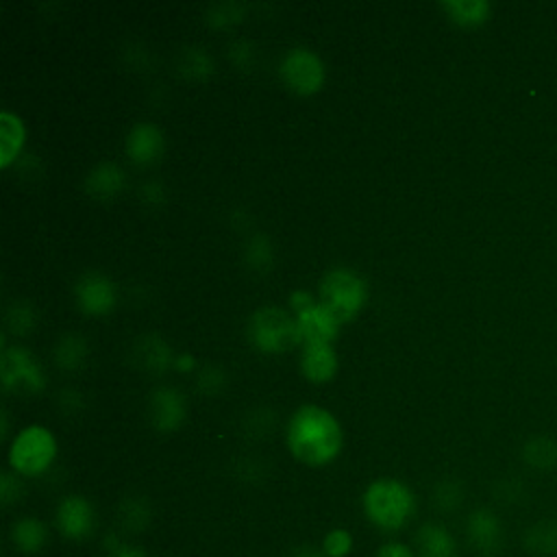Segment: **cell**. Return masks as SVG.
Listing matches in <instances>:
<instances>
[{"label":"cell","instance_id":"1","mask_svg":"<svg viewBox=\"0 0 557 557\" xmlns=\"http://www.w3.org/2000/svg\"><path fill=\"white\" fill-rule=\"evenodd\" d=\"M289 455L309 468L333 463L344 448V429L335 413L320 405H300L285 424Z\"/></svg>","mask_w":557,"mask_h":557},{"label":"cell","instance_id":"2","mask_svg":"<svg viewBox=\"0 0 557 557\" xmlns=\"http://www.w3.org/2000/svg\"><path fill=\"white\" fill-rule=\"evenodd\" d=\"M363 516L383 533L405 529L418 513V498L413 490L394 476H381L366 485L361 494Z\"/></svg>","mask_w":557,"mask_h":557},{"label":"cell","instance_id":"3","mask_svg":"<svg viewBox=\"0 0 557 557\" xmlns=\"http://www.w3.org/2000/svg\"><path fill=\"white\" fill-rule=\"evenodd\" d=\"M246 337L250 346L263 355H283L302 346L296 315L276 305L257 307L246 320Z\"/></svg>","mask_w":557,"mask_h":557},{"label":"cell","instance_id":"4","mask_svg":"<svg viewBox=\"0 0 557 557\" xmlns=\"http://www.w3.org/2000/svg\"><path fill=\"white\" fill-rule=\"evenodd\" d=\"M59 453V444L54 433L44 424H28L20 429L7 453L9 470L20 474L22 479H35L46 474Z\"/></svg>","mask_w":557,"mask_h":557},{"label":"cell","instance_id":"5","mask_svg":"<svg viewBox=\"0 0 557 557\" xmlns=\"http://www.w3.org/2000/svg\"><path fill=\"white\" fill-rule=\"evenodd\" d=\"M318 300L346 324L363 311L368 302V281L352 268L335 265L322 274Z\"/></svg>","mask_w":557,"mask_h":557},{"label":"cell","instance_id":"6","mask_svg":"<svg viewBox=\"0 0 557 557\" xmlns=\"http://www.w3.org/2000/svg\"><path fill=\"white\" fill-rule=\"evenodd\" d=\"M0 383L9 394L30 396L46 387V372L39 359L20 344L4 346L0 352Z\"/></svg>","mask_w":557,"mask_h":557},{"label":"cell","instance_id":"7","mask_svg":"<svg viewBox=\"0 0 557 557\" xmlns=\"http://www.w3.org/2000/svg\"><path fill=\"white\" fill-rule=\"evenodd\" d=\"M278 78L289 91L298 96H313L326 81V65L315 50L294 46L285 50L278 61Z\"/></svg>","mask_w":557,"mask_h":557},{"label":"cell","instance_id":"8","mask_svg":"<svg viewBox=\"0 0 557 557\" xmlns=\"http://www.w3.org/2000/svg\"><path fill=\"white\" fill-rule=\"evenodd\" d=\"M74 302L89 318L109 315L117 305V285L109 274L87 270L74 281Z\"/></svg>","mask_w":557,"mask_h":557},{"label":"cell","instance_id":"9","mask_svg":"<svg viewBox=\"0 0 557 557\" xmlns=\"http://www.w3.org/2000/svg\"><path fill=\"white\" fill-rule=\"evenodd\" d=\"M54 527L70 542L87 540L96 529V509L83 494H67L57 503Z\"/></svg>","mask_w":557,"mask_h":557},{"label":"cell","instance_id":"10","mask_svg":"<svg viewBox=\"0 0 557 557\" xmlns=\"http://www.w3.org/2000/svg\"><path fill=\"white\" fill-rule=\"evenodd\" d=\"M148 422L159 433H174L187 418V398L178 387L157 385L148 396Z\"/></svg>","mask_w":557,"mask_h":557},{"label":"cell","instance_id":"11","mask_svg":"<svg viewBox=\"0 0 557 557\" xmlns=\"http://www.w3.org/2000/svg\"><path fill=\"white\" fill-rule=\"evenodd\" d=\"M466 540L470 548L481 557H492L500 553L505 542V529L500 518L487 507L472 509L466 518Z\"/></svg>","mask_w":557,"mask_h":557},{"label":"cell","instance_id":"12","mask_svg":"<svg viewBox=\"0 0 557 557\" xmlns=\"http://www.w3.org/2000/svg\"><path fill=\"white\" fill-rule=\"evenodd\" d=\"M124 152L137 168L154 165L165 152L163 131L154 122H135L124 137Z\"/></svg>","mask_w":557,"mask_h":557},{"label":"cell","instance_id":"13","mask_svg":"<svg viewBox=\"0 0 557 557\" xmlns=\"http://www.w3.org/2000/svg\"><path fill=\"white\" fill-rule=\"evenodd\" d=\"M339 368V357L333 344L307 342L300 346V372L309 383L322 385L335 379Z\"/></svg>","mask_w":557,"mask_h":557},{"label":"cell","instance_id":"14","mask_svg":"<svg viewBox=\"0 0 557 557\" xmlns=\"http://www.w3.org/2000/svg\"><path fill=\"white\" fill-rule=\"evenodd\" d=\"M294 315H296V322L300 329L302 344H307V342L333 344L339 335L342 322L320 300H315L311 307H307L305 311H298Z\"/></svg>","mask_w":557,"mask_h":557},{"label":"cell","instance_id":"15","mask_svg":"<svg viewBox=\"0 0 557 557\" xmlns=\"http://www.w3.org/2000/svg\"><path fill=\"white\" fill-rule=\"evenodd\" d=\"M85 194L96 200H111L126 187V172L115 161H100L85 174Z\"/></svg>","mask_w":557,"mask_h":557},{"label":"cell","instance_id":"16","mask_svg":"<svg viewBox=\"0 0 557 557\" xmlns=\"http://www.w3.org/2000/svg\"><path fill=\"white\" fill-rule=\"evenodd\" d=\"M418 557H457V540L442 522H424L413 535Z\"/></svg>","mask_w":557,"mask_h":557},{"label":"cell","instance_id":"17","mask_svg":"<svg viewBox=\"0 0 557 557\" xmlns=\"http://www.w3.org/2000/svg\"><path fill=\"white\" fill-rule=\"evenodd\" d=\"M50 540V529L35 516L17 518L9 529V542L22 555H39Z\"/></svg>","mask_w":557,"mask_h":557},{"label":"cell","instance_id":"18","mask_svg":"<svg viewBox=\"0 0 557 557\" xmlns=\"http://www.w3.org/2000/svg\"><path fill=\"white\" fill-rule=\"evenodd\" d=\"M133 355L141 370L154 372V374H161L168 368H172L174 357H176V352L170 348V344L154 333L141 335L133 346Z\"/></svg>","mask_w":557,"mask_h":557},{"label":"cell","instance_id":"19","mask_svg":"<svg viewBox=\"0 0 557 557\" xmlns=\"http://www.w3.org/2000/svg\"><path fill=\"white\" fill-rule=\"evenodd\" d=\"M24 144H26V124L24 120L4 109L0 113V168H11L22 150H24Z\"/></svg>","mask_w":557,"mask_h":557},{"label":"cell","instance_id":"20","mask_svg":"<svg viewBox=\"0 0 557 557\" xmlns=\"http://www.w3.org/2000/svg\"><path fill=\"white\" fill-rule=\"evenodd\" d=\"M440 9L461 28L483 26L492 17V4L487 0H444Z\"/></svg>","mask_w":557,"mask_h":557},{"label":"cell","instance_id":"21","mask_svg":"<svg viewBox=\"0 0 557 557\" xmlns=\"http://www.w3.org/2000/svg\"><path fill=\"white\" fill-rule=\"evenodd\" d=\"M522 542H524V548L531 555L555 557L557 555V520L546 518V520H540V522L531 524L524 531Z\"/></svg>","mask_w":557,"mask_h":557},{"label":"cell","instance_id":"22","mask_svg":"<svg viewBox=\"0 0 557 557\" xmlns=\"http://www.w3.org/2000/svg\"><path fill=\"white\" fill-rule=\"evenodd\" d=\"M87 352H89V346L85 342L83 335L78 333H65L57 339L54 348H52V357H54V363L61 368V370H78L85 359H87Z\"/></svg>","mask_w":557,"mask_h":557},{"label":"cell","instance_id":"23","mask_svg":"<svg viewBox=\"0 0 557 557\" xmlns=\"http://www.w3.org/2000/svg\"><path fill=\"white\" fill-rule=\"evenodd\" d=\"M522 459L535 470H550L557 466V442L548 435H533L522 446Z\"/></svg>","mask_w":557,"mask_h":557},{"label":"cell","instance_id":"24","mask_svg":"<svg viewBox=\"0 0 557 557\" xmlns=\"http://www.w3.org/2000/svg\"><path fill=\"white\" fill-rule=\"evenodd\" d=\"M244 263L252 270V272H268L274 263V246L268 239V235L263 233H255L252 237H248V242L244 244Z\"/></svg>","mask_w":557,"mask_h":557},{"label":"cell","instance_id":"25","mask_svg":"<svg viewBox=\"0 0 557 557\" xmlns=\"http://www.w3.org/2000/svg\"><path fill=\"white\" fill-rule=\"evenodd\" d=\"M178 72L189 81H202L213 72V59L205 48L189 46L178 54Z\"/></svg>","mask_w":557,"mask_h":557},{"label":"cell","instance_id":"26","mask_svg":"<svg viewBox=\"0 0 557 557\" xmlns=\"http://www.w3.org/2000/svg\"><path fill=\"white\" fill-rule=\"evenodd\" d=\"M150 505L144 496H126L120 503V511H117V520L124 529H128L131 533H139L148 527L150 522Z\"/></svg>","mask_w":557,"mask_h":557},{"label":"cell","instance_id":"27","mask_svg":"<svg viewBox=\"0 0 557 557\" xmlns=\"http://www.w3.org/2000/svg\"><path fill=\"white\" fill-rule=\"evenodd\" d=\"M246 15V7L242 2H215L205 9V22L211 28H231L239 24Z\"/></svg>","mask_w":557,"mask_h":557},{"label":"cell","instance_id":"28","mask_svg":"<svg viewBox=\"0 0 557 557\" xmlns=\"http://www.w3.org/2000/svg\"><path fill=\"white\" fill-rule=\"evenodd\" d=\"M35 322H37V311L26 300H13L4 311V324H7L9 333L28 335L30 329L35 326Z\"/></svg>","mask_w":557,"mask_h":557},{"label":"cell","instance_id":"29","mask_svg":"<svg viewBox=\"0 0 557 557\" xmlns=\"http://www.w3.org/2000/svg\"><path fill=\"white\" fill-rule=\"evenodd\" d=\"M461 503H463V485L457 479H442L433 487V505L440 511L444 513L455 511Z\"/></svg>","mask_w":557,"mask_h":557},{"label":"cell","instance_id":"30","mask_svg":"<svg viewBox=\"0 0 557 557\" xmlns=\"http://www.w3.org/2000/svg\"><path fill=\"white\" fill-rule=\"evenodd\" d=\"M320 548L326 557H348L355 548V537L348 529L335 527V529L324 533V537L320 542Z\"/></svg>","mask_w":557,"mask_h":557},{"label":"cell","instance_id":"31","mask_svg":"<svg viewBox=\"0 0 557 557\" xmlns=\"http://www.w3.org/2000/svg\"><path fill=\"white\" fill-rule=\"evenodd\" d=\"M196 387L205 396H215V394H220L226 387V372L220 366H215V363L202 366L196 372Z\"/></svg>","mask_w":557,"mask_h":557},{"label":"cell","instance_id":"32","mask_svg":"<svg viewBox=\"0 0 557 557\" xmlns=\"http://www.w3.org/2000/svg\"><path fill=\"white\" fill-rule=\"evenodd\" d=\"M102 550H104V557H150L141 546L124 540L117 533H109L102 540Z\"/></svg>","mask_w":557,"mask_h":557},{"label":"cell","instance_id":"33","mask_svg":"<svg viewBox=\"0 0 557 557\" xmlns=\"http://www.w3.org/2000/svg\"><path fill=\"white\" fill-rule=\"evenodd\" d=\"M24 494V483H22V476L15 474L13 470H4L0 474V500L4 507L17 503Z\"/></svg>","mask_w":557,"mask_h":557},{"label":"cell","instance_id":"34","mask_svg":"<svg viewBox=\"0 0 557 557\" xmlns=\"http://www.w3.org/2000/svg\"><path fill=\"white\" fill-rule=\"evenodd\" d=\"M228 59H231V63L235 67L250 70L255 65V61H257V50H255V46L250 41L237 39V41H233L228 46Z\"/></svg>","mask_w":557,"mask_h":557},{"label":"cell","instance_id":"35","mask_svg":"<svg viewBox=\"0 0 557 557\" xmlns=\"http://www.w3.org/2000/svg\"><path fill=\"white\" fill-rule=\"evenodd\" d=\"M139 200L148 207H161L165 200V187L154 178L144 181L139 187Z\"/></svg>","mask_w":557,"mask_h":557},{"label":"cell","instance_id":"36","mask_svg":"<svg viewBox=\"0 0 557 557\" xmlns=\"http://www.w3.org/2000/svg\"><path fill=\"white\" fill-rule=\"evenodd\" d=\"M374 557H418V555H416V550L409 544L392 540V542L381 544Z\"/></svg>","mask_w":557,"mask_h":557},{"label":"cell","instance_id":"37","mask_svg":"<svg viewBox=\"0 0 557 557\" xmlns=\"http://www.w3.org/2000/svg\"><path fill=\"white\" fill-rule=\"evenodd\" d=\"M318 298H313V294L309 289H294L289 294V311L292 313H298V311H305L307 307H311Z\"/></svg>","mask_w":557,"mask_h":557},{"label":"cell","instance_id":"38","mask_svg":"<svg viewBox=\"0 0 557 557\" xmlns=\"http://www.w3.org/2000/svg\"><path fill=\"white\" fill-rule=\"evenodd\" d=\"M176 372H183V374H189L196 370V357L191 352H176L174 357V366H172Z\"/></svg>","mask_w":557,"mask_h":557},{"label":"cell","instance_id":"39","mask_svg":"<svg viewBox=\"0 0 557 557\" xmlns=\"http://www.w3.org/2000/svg\"><path fill=\"white\" fill-rule=\"evenodd\" d=\"M287 557H326V555L322 553L320 546H313V544L305 542V544H298V546L289 548Z\"/></svg>","mask_w":557,"mask_h":557},{"label":"cell","instance_id":"40","mask_svg":"<svg viewBox=\"0 0 557 557\" xmlns=\"http://www.w3.org/2000/svg\"><path fill=\"white\" fill-rule=\"evenodd\" d=\"M0 420H2V437H7V435H9V413L2 411Z\"/></svg>","mask_w":557,"mask_h":557}]
</instances>
